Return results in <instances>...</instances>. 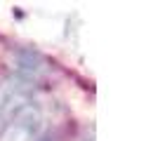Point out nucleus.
<instances>
[{"instance_id": "obj_1", "label": "nucleus", "mask_w": 146, "mask_h": 141, "mask_svg": "<svg viewBox=\"0 0 146 141\" xmlns=\"http://www.w3.org/2000/svg\"><path fill=\"white\" fill-rule=\"evenodd\" d=\"M31 94H33V85L19 73L0 82V132L21 108L33 103Z\"/></svg>"}, {"instance_id": "obj_2", "label": "nucleus", "mask_w": 146, "mask_h": 141, "mask_svg": "<svg viewBox=\"0 0 146 141\" xmlns=\"http://www.w3.org/2000/svg\"><path fill=\"white\" fill-rule=\"evenodd\" d=\"M40 129H42L40 111L33 103H29L3 127L0 141H40Z\"/></svg>"}]
</instances>
